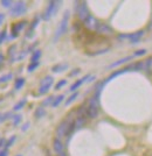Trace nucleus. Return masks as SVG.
Returning <instances> with one entry per match:
<instances>
[{"instance_id": "obj_9", "label": "nucleus", "mask_w": 152, "mask_h": 156, "mask_svg": "<svg viewBox=\"0 0 152 156\" xmlns=\"http://www.w3.org/2000/svg\"><path fill=\"white\" fill-rule=\"evenodd\" d=\"M27 25V21H18V22H15L13 23L12 26H11V32H12V35H11V37L9 39H15V37H18V35H19V33L26 27Z\"/></svg>"}, {"instance_id": "obj_24", "label": "nucleus", "mask_w": 152, "mask_h": 156, "mask_svg": "<svg viewBox=\"0 0 152 156\" xmlns=\"http://www.w3.org/2000/svg\"><path fill=\"white\" fill-rule=\"evenodd\" d=\"M54 99H55V97L54 96H50V97H47L43 101H42V107H46V106H52V104H53Z\"/></svg>"}, {"instance_id": "obj_25", "label": "nucleus", "mask_w": 152, "mask_h": 156, "mask_svg": "<svg viewBox=\"0 0 152 156\" xmlns=\"http://www.w3.org/2000/svg\"><path fill=\"white\" fill-rule=\"evenodd\" d=\"M13 78V75L9 72V73H6V75H4V76H1L0 77V83H6L8 80H11Z\"/></svg>"}, {"instance_id": "obj_21", "label": "nucleus", "mask_w": 152, "mask_h": 156, "mask_svg": "<svg viewBox=\"0 0 152 156\" xmlns=\"http://www.w3.org/2000/svg\"><path fill=\"white\" fill-rule=\"evenodd\" d=\"M26 103H27V99L26 98H24V99H21L19 103H17L15 104V106L13 107V110L14 111H20V110H22L24 108V106L26 105Z\"/></svg>"}, {"instance_id": "obj_18", "label": "nucleus", "mask_w": 152, "mask_h": 156, "mask_svg": "<svg viewBox=\"0 0 152 156\" xmlns=\"http://www.w3.org/2000/svg\"><path fill=\"white\" fill-rule=\"evenodd\" d=\"M41 55H42V52H41V50H40V49L34 50V52L32 54V57H31V63L39 62V59L41 58Z\"/></svg>"}, {"instance_id": "obj_19", "label": "nucleus", "mask_w": 152, "mask_h": 156, "mask_svg": "<svg viewBox=\"0 0 152 156\" xmlns=\"http://www.w3.org/2000/svg\"><path fill=\"white\" fill-rule=\"evenodd\" d=\"M26 83V79L24 77H19L15 79V82H14V87H15V90H20L24 85Z\"/></svg>"}, {"instance_id": "obj_1", "label": "nucleus", "mask_w": 152, "mask_h": 156, "mask_svg": "<svg viewBox=\"0 0 152 156\" xmlns=\"http://www.w3.org/2000/svg\"><path fill=\"white\" fill-rule=\"evenodd\" d=\"M72 115H73V113H70L66 120H63V121H62V122L57 126V128H56L55 134H56V137H57V139H60V140H61V137L66 136L67 132H68V128H69V126H70V124L74 121Z\"/></svg>"}, {"instance_id": "obj_20", "label": "nucleus", "mask_w": 152, "mask_h": 156, "mask_svg": "<svg viewBox=\"0 0 152 156\" xmlns=\"http://www.w3.org/2000/svg\"><path fill=\"white\" fill-rule=\"evenodd\" d=\"M34 115L36 118H42L46 115V110H45V107H42V106H39L36 110H35V113H34Z\"/></svg>"}, {"instance_id": "obj_8", "label": "nucleus", "mask_w": 152, "mask_h": 156, "mask_svg": "<svg viewBox=\"0 0 152 156\" xmlns=\"http://www.w3.org/2000/svg\"><path fill=\"white\" fill-rule=\"evenodd\" d=\"M132 70H135V64L130 65V66H126V68H124V69H120V70H117V71L113 72V73H111L109 77L106 78L104 82H103V84H104V85L108 84L109 82H111V80H113V79H115L116 77H118V76H120V75L126 73V72H129V71H132Z\"/></svg>"}, {"instance_id": "obj_40", "label": "nucleus", "mask_w": 152, "mask_h": 156, "mask_svg": "<svg viewBox=\"0 0 152 156\" xmlns=\"http://www.w3.org/2000/svg\"><path fill=\"white\" fill-rule=\"evenodd\" d=\"M2 121H4V115L0 114V122H2Z\"/></svg>"}, {"instance_id": "obj_30", "label": "nucleus", "mask_w": 152, "mask_h": 156, "mask_svg": "<svg viewBox=\"0 0 152 156\" xmlns=\"http://www.w3.org/2000/svg\"><path fill=\"white\" fill-rule=\"evenodd\" d=\"M13 4L14 2L12 0H2V1H1V6H4V7H12Z\"/></svg>"}, {"instance_id": "obj_22", "label": "nucleus", "mask_w": 152, "mask_h": 156, "mask_svg": "<svg viewBox=\"0 0 152 156\" xmlns=\"http://www.w3.org/2000/svg\"><path fill=\"white\" fill-rule=\"evenodd\" d=\"M77 97H79V92H73V94H72V96H70V97L66 100L65 106H69V105L72 104L73 101H75V100H76V98H77Z\"/></svg>"}, {"instance_id": "obj_26", "label": "nucleus", "mask_w": 152, "mask_h": 156, "mask_svg": "<svg viewBox=\"0 0 152 156\" xmlns=\"http://www.w3.org/2000/svg\"><path fill=\"white\" fill-rule=\"evenodd\" d=\"M39 65H40L39 62L31 63V64L27 66V70H28V72H32V71H34V70H36V68H39Z\"/></svg>"}, {"instance_id": "obj_2", "label": "nucleus", "mask_w": 152, "mask_h": 156, "mask_svg": "<svg viewBox=\"0 0 152 156\" xmlns=\"http://www.w3.org/2000/svg\"><path fill=\"white\" fill-rule=\"evenodd\" d=\"M68 22H69V12L66 11V12H65V15H63V18H62L61 22H60L59 27H57V29H56V32H55V35H54V42H56V41H57V40L67 32Z\"/></svg>"}, {"instance_id": "obj_5", "label": "nucleus", "mask_w": 152, "mask_h": 156, "mask_svg": "<svg viewBox=\"0 0 152 156\" xmlns=\"http://www.w3.org/2000/svg\"><path fill=\"white\" fill-rule=\"evenodd\" d=\"M143 35H144V30H138V32L131 33V34H119L117 37L120 41L122 40H129L131 43H137L143 37Z\"/></svg>"}, {"instance_id": "obj_38", "label": "nucleus", "mask_w": 152, "mask_h": 156, "mask_svg": "<svg viewBox=\"0 0 152 156\" xmlns=\"http://www.w3.org/2000/svg\"><path fill=\"white\" fill-rule=\"evenodd\" d=\"M28 127H29V122H26V124H25V126L21 128V130H22V132H25V130L28 129Z\"/></svg>"}, {"instance_id": "obj_23", "label": "nucleus", "mask_w": 152, "mask_h": 156, "mask_svg": "<svg viewBox=\"0 0 152 156\" xmlns=\"http://www.w3.org/2000/svg\"><path fill=\"white\" fill-rule=\"evenodd\" d=\"M63 99H65V96H63V94H60L57 97H55L53 104H52V107H57V106L63 101Z\"/></svg>"}, {"instance_id": "obj_11", "label": "nucleus", "mask_w": 152, "mask_h": 156, "mask_svg": "<svg viewBox=\"0 0 152 156\" xmlns=\"http://www.w3.org/2000/svg\"><path fill=\"white\" fill-rule=\"evenodd\" d=\"M96 32L101 34V35H111L113 33V28L106 25V23H103V22H99L97 28H96Z\"/></svg>"}, {"instance_id": "obj_6", "label": "nucleus", "mask_w": 152, "mask_h": 156, "mask_svg": "<svg viewBox=\"0 0 152 156\" xmlns=\"http://www.w3.org/2000/svg\"><path fill=\"white\" fill-rule=\"evenodd\" d=\"M76 13H77V16H79V19L81 20V21H84V20L90 15L86 1L76 2Z\"/></svg>"}, {"instance_id": "obj_28", "label": "nucleus", "mask_w": 152, "mask_h": 156, "mask_svg": "<svg viewBox=\"0 0 152 156\" xmlns=\"http://www.w3.org/2000/svg\"><path fill=\"white\" fill-rule=\"evenodd\" d=\"M15 140H17V136H11L6 141V143H5V147H6V148L11 147V146H12V144L14 143V141H15Z\"/></svg>"}, {"instance_id": "obj_17", "label": "nucleus", "mask_w": 152, "mask_h": 156, "mask_svg": "<svg viewBox=\"0 0 152 156\" xmlns=\"http://www.w3.org/2000/svg\"><path fill=\"white\" fill-rule=\"evenodd\" d=\"M131 58H132V56H128V57H124V58L119 59V61H117V62H113V64H110L109 66H108V69H113V68H116V66H118V65L124 64V63H126V62H129Z\"/></svg>"}, {"instance_id": "obj_3", "label": "nucleus", "mask_w": 152, "mask_h": 156, "mask_svg": "<svg viewBox=\"0 0 152 156\" xmlns=\"http://www.w3.org/2000/svg\"><path fill=\"white\" fill-rule=\"evenodd\" d=\"M60 5H61V1H55V0H52L48 2V6H47L46 11L42 14V19L45 21H48L50 20V18L56 14L57 9H59Z\"/></svg>"}, {"instance_id": "obj_35", "label": "nucleus", "mask_w": 152, "mask_h": 156, "mask_svg": "<svg viewBox=\"0 0 152 156\" xmlns=\"http://www.w3.org/2000/svg\"><path fill=\"white\" fill-rule=\"evenodd\" d=\"M77 73H80V69H75L74 71H72L70 73H69V76H70V77H73V76H76Z\"/></svg>"}, {"instance_id": "obj_12", "label": "nucleus", "mask_w": 152, "mask_h": 156, "mask_svg": "<svg viewBox=\"0 0 152 156\" xmlns=\"http://www.w3.org/2000/svg\"><path fill=\"white\" fill-rule=\"evenodd\" d=\"M53 149L54 151L57 154V155H60V154H62L63 153V150H65V146H63V142L60 140V139H57V137H55L53 141Z\"/></svg>"}, {"instance_id": "obj_27", "label": "nucleus", "mask_w": 152, "mask_h": 156, "mask_svg": "<svg viewBox=\"0 0 152 156\" xmlns=\"http://www.w3.org/2000/svg\"><path fill=\"white\" fill-rule=\"evenodd\" d=\"M66 84H67L66 79H61V80H59V82L56 83V85H55V90H60V89H62Z\"/></svg>"}, {"instance_id": "obj_29", "label": "nucleus", "mask_w": 152, "mask_h": 156, "mask_svg": "<svg viewBox=\"0 0 152 156\" xmlns=\"http://www.w3.org/2000/svg\"><path fill=\"white\" fill-rule=\"evenodd\" d=\"M13 125L14 126H18V125L20 124V121H21V115L20 114H15V115H13Z\"/></svg>"}, {"instance_id": "obj_33", "label": "nucleus", "mask_w": 152, "mask_h": 156, "mask_svg": "<svg viewBox=\"0 0 152 156\" xmlns=\"http://www.w3.org/2000/svg\"><path fill=\"white\" fill-rule=\"evenodd\" d=\"M7 37V32L6 30H2V32H0V44L6 40Z\"/></svg>"}, {"instance_id": "obj_7", "label": "nucleus", "mask_w": 152, "mask_h": 156, "mask_svg": "<svg viewBox=\"0 0 152 156\" xmlns=\"http://www.w3.org/2000/svg\"><path fill=\"white\" fill-rule=\"evenodd\" d=\"M54 83V78L52 76H46L41 80L40 83V87H39V93L40 94H46L48 93V91L50 90L52 85Z\"/></svg>"}, {"instance_id": "obj_36", "label": "nucleus", "mask_w": 152, "mask_h": 156, "mask_svg": "<svg viewBox=\"0 0 152 156\" xmlns=\"http://www.w3.org/2000/svg\"><path fill=\"white\" fill-rule=\"evenodd\" d=\"M0 156H8V150L7 149L1 150V151H0Z\"/></svg>"}, {"instance_id": "obj_37", "label": "nucleus", "mask_w": 152, "mask_h": 156, "mask_svg": "<svg viewBox=\"0 0 152 156\" xmlns=\"http://www.w3.org/2000/svg\"><path fill=\"white\" fill-rule=\"evenodd\" d=\"M4 20H5V14H4V13H0V25H2Z\"/></svg>"}, {"instance_id": "obj_34", "label": "nucleus", "mask_w": 152, "mask_h": 156, "mask_svg": "<svg viewBox=\"0 0 152 156\" xmlns=\"http://www.w3.org/2000/svg\"><path fill=\"white\" fill-rule=\"evenodd\" d=\"M4 59H5V56H4L2 51L0 50V68H1V65L4 64Z\"/></svg>"}, {"instance_id": "obj_41", "label": "nucleus", "mask_w": 152, "mask_h": 156, "mask_svg": "<svg viewBox=\"0 0 152 156\" xmlns=\"http://www.w3.org/2000/svg\"><path fill=\"white\" fill-rule=\"evenodd\" d=\"M17 156H22V155H17Z\"/></svg>"}, {"instance_id": "obj_39", "label": "nucleus", "mask_w": 152, "mask_h": 156, "mask_svg": "<svg viewBox=\"0 0 152 156\" xmlns=\"http://www.w3.org/2000/svg\"><path fill=\"white\" fill-rule=\"evenodd\" d=\"M5 143H6V141H5V140H4L2 137H0V147H2V146H4Z\"/></svg>"}, {"instance_id": "obj_14", "label": "nucleus", "mask_w": 152, "mask_h": 156, "mask_svg": "<svg viewBox=\"0 0 152 156\" xmlns=\"http://www.w3.org/2000/svg\"><path fill=\"white\" fill-rule=\"evenodd\" d=\"M90 78V75H87V76H84L83 78H81V79H77L75 83H74L72 86H70V89H69V91L70 92H76V90L79 89L81 85L83 84V83H86L87 80Z\"/></svg>"}, {"instance_id": "obj_4", "label": "nucleus", "mask_w": 152, "mask_h": 156, "mask_svg": "<svg viewBox=\"0 0 152 156\" xmlns=\"http://www.w3.org/2000/svg\"><path fill=\"white\" fill-rule=\"evenodd\" d=\"M27 12V4L25 1H17L14 2L12 7H11V11L9 13L12 16H21Z\"/></svg>"}, {"instance_id": "obj_16", "label": "nucleus", "mask_w": 152, "mask_h": 156, "mask_svg": "<svg viewBox=\"0 0 152 156\" xmlns=\"http://www.w3.org/2000/svg\"><path fill=\"white\" fill-rule=\"evenodd\" d=\"M86 124V118L84 117H76V119L74 120V125H75V130L82 128Z\"/></svg>"}, {"instance_id": "obj_13", "label": "nucleus", "mask_w": 152, "mask_h": 156, "mask_svg": "<svg viewBox=\"0 0 152 156\" xmlns=\"http://www.w3.org/2000/svg\"><path fill=\"white\" fill-rule=\"evenodd\" d=\"M98 108H99V107L91 106V105H88V106H87V118L95 119V118L98 117Z\"/></svg>"}, {"instance_id": "obj_31", "label": "nucleus", "mask_w": 152, "mask_h": 156, "mask_svg": "<svg viewBox=\"0 0 152 156\" xmlns=\"http://www.w3.org/2000/svg\"><path fill=\"white\" fill-rule=\"evenodd\" d=\"M146 52H147L146 49H139V50H137V51H135L133 56H144Z\"/></svg>"}, {"instance_id": "obj_15", "label": "nucleus", "mask_w": 152, "mask_h": 156, "mask_svg": "<svg viewBox=\"0 0 152 156\" xmlns=\"http://www.w3.org/2000/svg\"><path fill=\"white\" fill-rule=\"evenodd\" d=\"M68 66H69V65L67 64V63H60V64L54 65L53 68H52V71H53L54 73H60V72L66 71L67 69H68Z\"/></svg>"}, {"instance_id": "obj_10", "label": "nucleus", "mask_w": 152, "mask_h": 156, "mask_svg": "<svg viewBox=\"0 0 152 156\" xmlns=\"http://www.w3.org/2000/svg\"><path fill=\"white\" fill-rule=\"evenodd\" d=\"M98 23H99V21L96 19L95 16H93L91 14L83 21L84 27H86L87 29H89V30H96V28H97V26H98Z\"/></svg>"}, {"instance_id": "obj_32", "label": "nucleus", "mask_w": 152, "mask_h": 156, "mask_svg": "<svg viewBox=\"0 0 152 156\" xmlns=\"http://www.w3.org/2000/svg\"><path fill=\"white\" fill-rule=\"evenodd\" d=\"M38 25H39V18H35V19H34V21H33V23L31 25V28H29V33L33 32V29L36 26H38Z\"/></svg>"}]
</instances>
